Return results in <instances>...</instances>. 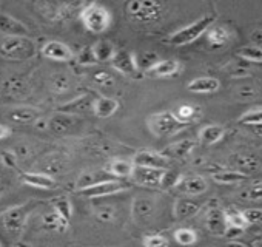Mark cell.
I'll use <instances>...</instances> for the list:
<instances>
[{
	"label": "cell",
	"instance_id": "obj_15",
	"mask_svg": "<svg viewBox=\"0 0 262 247\" xmlns=\"http://www.w3.org/2000/svg\"><path fill=\"white\" fill-rule=\"evenodd\" d=\"M42 54L47 59L51 60H59V62H67L73 59V51L68 45L59 42V40H50L42 47Z\"/></svg>",
	"mask_w": 262,
	"mask_h": 247
},
{
	"label": "cell",
	"instance_id": "obj_21",
	"mask_svg": "<svg viewBox=\"0 0 262 247\" xmlns=\"http://www.w3.org/2000/svg\"><path fill=\"white\" fill-rule=\"evenodd\" d=\"M193 149H194L193 139H182V141H178V142L168 146L162 155L167 156L168 159H182V158L188 156Z\"/></svg>",
	"mask_w": 262,
	"mask_h": 247
},
{
	"label": "cell",
	"instance_id": "obj_57",
	"mask_svg": "<svg viewBox=\"0 0 262 247\" xmlns=\"http://www.w3.org/2000/svg\"><path fill=\"white\" fill-rule=\"evenodd\" d=\"M253 132H254L256 135H260V136H262V126H257V127H253Z\"/></svg>",
	"mask_w": 262,
	"mask_h": 247
},
{
	"label": "cell",
	"instance_id": "obj_55",
	"mask_svg": "<svg viewBox=\"0 0 262 247\" xmlns=\"http://www.w3.org/2000/svg\"><path fill=\"white\" fill-rule=\"evenodd\" d=\"M34 126L37 127V129H40V130H47L48 129V120H45V119H39Z\"/></svg>",
	"mask_w": 262,
	"mask_h": 247
},
{
	"label": "cell",
	"instance_id": "obj_58",
	"mask_svg": "<svg viewBox=\"0 0 262 247\" xmlns=\"http://www.w3.org/2000/svg\"><path fill=\"white\" fill-rule=\"evenodd\" d=\"M0 164H2V161H0Z\"/></svg>",
	"mask_w": 262,
	"mask_h": 247
},
{
	"label": "cell",
	"instance_id": "obj_5",
	"mask_svg": "<svg viewBox=\"0 0 262 247\" xmlns=\"http://www.w3.org/2000/svg\"><path fill=\"white\" fill-rule=\"evenodd\" d=\"M148 127L150 132L156 136H168L181 130L184 127V123H181L174 117L173 111H161L148 117Z\"/></svg>",
	"mask_w": 262,
	"mask_h": 247
},
{
	"label": "cell",
	"instance_id": "obj_50",
	"mask_svg": "<svg viewBox=\"0 0 262 247\" xmlns=\"http://www.w3.org/2000/svg\"><path fill=\"white\" fill-rule=\"evenodd\" d=\"M181 179H182V176H181V175L165 170V175H164V179H162V187H164V189L178 187V184H179V181H181Z\"/></svg>",
	"mask_w": 262,
	"mask_h": 247
},
{
	"label": "cell",
	"instance_id": "obj_35",
	"mask_svg": "<svg viewBox=\"0 0 262 247\" xmlns=\"http://www.w3.org/2000/svg\"><path fill=\"white\" fill-rule=\"evenodd\" d=\"M111 178L106 176V173H94V172H85L80 175V178L77 179V189L79 190H83V189H88L94 184H99V182H103V181H108Z\"/></svg>",
	"mask_w": 262,
	"mask_h": 247
},
{
	"label": "cell",
	"instance_id": "obj_13",
	"mask_svg": "<svg viewBox=\"0 0 262 247\" xmlns=\"http://www.w3.org/2000/svg\"><path fill=\"white\" fill-rule=\"evenodd\" d=\"M7 117L13 123H36L40 119V111L34 107L28 105H20V107H13L7 111Z\"/></svg>",
	"mask_w": 262,
	"mask_h": 247
},
{
	"label": "cell",
	"instance_id": "obj_54",
	"mask_svg": "<svg viewBox=\"0 0 262 247\" xmlns=\"http://www.w3.org/2000/svg\"><path fill=\"white\" fill-rule=\"evenodd\" d=\"M10 135H11V129L8 126H4V123H0V141L7 139Z\"/></svg>",
	"mask_w": 262,
	"mask_h": 247
},
{
	"label": "cell",
	"instance_id": "obj_27",
	"mask_svg": "<svg viewBox=\"0 0 262 247\" xmlns=\"http://www.w3.org/2000/svg\"><path fill=\"white\" fill-rule=\"evenodd\" d=\"M65 169V158L62 155H51L47 156L42 162H40V173H45L48 176H54L62 173Z\"/></svg>",
	"mask_w": 262,
	"mask_h": 247
},
{
	"label": "cell",
	"instance_id": "obj_14",
	"mask_svg": "<svg viewBox=\"0 0 262 247\" xmlns=\"http://www.w3.org/2000/svg\"><path fill=\"white\" fill-rule=\"evenodd\" d=\"M133 162H135L136 167H148V169H162V170H167L170 161L162 153L144 150V152H139V153L135 155Z\"/></svg>",
	"mask_w": 262,
	"mask_h": 247
},
{
	"label": "cell",
	"instance_id": "obj_7",
	"mask_svg": "<svg viewBox=\"0 0 262 247\" xmlns=\"http://www.w3.org/2000/svg\"><path fill=\"white\" fill-rule=\"evenodd\" d=\"M128 189V186H125L123 182L117 181V179H108L99 184H94L88 189L79 190V193L85 198H103V196H110L114 193H119L122 190Z\"/></svg>",
	"mask_w": 262,
	"mask_h": 247
},
{
	"label": "cell",
	"instance_id": "obj_33",
	"mask_svg": "<svg viewBox=\"0 0 262 247\" xmlns=\"http://www.w3.org/2000/svg\"><path fill=\"white\" fill-rule=\"evenodd\" d=\"M94 56L97 59V62H111V59L116 54L114 45L110 40H99L94 47H93Z\"/></svg>",
	"mask_w": 262,
	"mask_h": 247
},
{
	"label": "cell",
	"instance_id": "obj_22",
	"mask_svg": "<svg viewBox=\"0 0 262 247\" xmlns=\"http://www.w3.org/2000/svg\"><path fill=\"white\" fill-rule=\"evenodd\" d=\"M201 205L191 198H179L174 204V215L178 219H187L199 213Z\"/></svg>",
	"mask_w": 262,
	"mask_h": 247
},
{
	"label": "cell",
	"instance_id": "obj_32",
	"mask_svg": "<svg viewBox=\"0 0 262 247\" xmlns=\"http://www.w3.org/2000/svg\"><path fill=\"white\" fill-rule=\"evenodd\" d=\"M93 107H94V100L90 96H82V97H77V99L68 102L60 110H62V113L74 114V113H79V111H86V110H90Z\"/></svg>",
	"mask_w": 262,
	"mask_h": 247
},
{
	"label": "cell",
	"instance_id": "obj_2",
	"mask_svg": "<svg viewBox=\"0 0 262 247\" xmlns=\"http://www.w3.org/2000/svg\"><path fill=\"white\" fill-rule=\"evenodd\" d=\"M80 20L88 31L100 34L110 27L111 14L105 7L99 4H88L85 5V8L80 10Z\"/></svg>",
	"mask_w": 262,
	"mask_h": 247
},
{
	"label": "cell",
	"instance_id": "obj_1",
	"mask_svg": "<svg viewBox=\"0 0 262 247\" xmlns=\"http://www.w3.org/2000/svg\"><path fill=\"white\" fill-rule=\"evenodd\" d=\"M36 44L30 37H4L0 40V56L10 60H30L36 56Z\"/></svg>",
	"mask_w": 262,
	"mask_h": 247
},
{
	"label": "cell",
	"instance_id": "obj_44",
	"mask_svg": "<svg viewBox=\"0 0 262 247\" xmlns=\"http://www.w3.org/2000/svg\"><path fill=\"white\" fill-rule=\"evenodd\" d=\"M93 80H94L97 85H100V87H106V88H110V87H113V85H114V79H113V76H111L108 71H105V70H99V71H96V73L93 74Z\"/></svg>",
	"mask_w": 262,
	"mask_h": 247
},
{
	"label": "cell",
	"instance_id": "obj_34",
	"mask_svg": "<svg viewBox=\"0 0 262 247\" xmlns=\"http://www.w3.org/2000/svg\"><path fill=\"white\" fill-rule=\"evenodd\" d=\"M224 213H225V219H227L228 227L237 229V230H244L248 225L244 212H239V210H236L233 207H228V209L224 210Z\"/></svg>",
	"mask_w": 262,
	"mask_h": 247
},
{
	"label": "cell",
	"instance_id": "obj_18",
	"mask_svg": "<svg viewBox=\"0 0 262 247\" xmlns=\"http://www.w3.org/2000/svg\"><path fill=\"white\" fill-rule=\"evenodd\" d=\"M230 164L234 167V170H237L247 176L259 169V161L254 156L245 155V153H236V155L230 156Z\"/></svg>",
	"mask_w": 262,
	"mask_h": 247
},
{
	"label": "cell",
	"instance_id": "obj_52",
	"mask_svg": "<svg viewBox=\"0 0 262 247\" xmlns=\"http://www.w3.org/2000/svg\"><path fill=\"white\" fill-rule=\"evenodd\" d=\"M245 219L248 224H262V210L260 209H248L244 210Z\"/></svg>",
	"mask_w": 262,
	"mask_h": 247
},
{
	"label": "cell",
	"instance_id": "obj_17",
	"mask_svg": "<svg viewBox=\"0 0 262 247\" xmlns=\"http://www.w3.org/2000/svg\"><path fill=\"white\" fill-rule=\"evenodd\" d=\"M207 229L216 235V236H222L227 233L228 224L225 219V213L221 209H210L208 215H207Z\"/></svg>",
	"mask_w": 262,
	"mask_h": 247
},
{
	"label": "cell",
	"instance_id": "obj_16",
	"mask_svg": "<svg viewBox=\"0 0 262 247\" xmlns=\"http://www.w3.org/2000/svg\"><path fill=\"white\" fill-rule=\"evenodd\" d=\"M2 93L7 97L24 99L30 94V85L27 84L25 79L17 77V76H11L2 84Z\"/></svg>",
	"mask_w": 262,
	"mask_h": 247
},
{
	"label": "cell",
	"instance_id": "obj_8",
	"mask_svg": "<svg viewBox=\"0 0 262 247\" xmlns=\"http://www.w3.org/2000/svg\"><path fill=\"white\" fill-rule=\"evenodd\" d=\"M131 212H133V218L138 224H147L156 213V202L150 196H139L133 201Z\"/></svg>",
	"mask_w": 262,
	"mask_h": 247
},
{
	"label": "cell",
	"instance_id": "obj_45",
	"mask_svg": "<svg viewBox=\"0 0 262 247\" xmlns=\"http://www.w3.org/2000/svg\"><path fill=\"white\" fill-rule=\"evenodd\" d=\"M144 247H168V241L162 235H147L142 239Z\"/></svg>",
	"mask_w": 262,
	"mask_h": 247
},
{
	"label": "cell",
	"instance_id": "obj_51",
	"mask_svg": "<svg viewBox=\"0 0 262 247\" xmlns=\"http://www.w3.org/2000/svg\"><path fill=\"white\" fill-rule=\"evenodd\" d=\"M0 161H2V164L7 166L8 169H16L19 164V158L16 156L14 152H2L0 153Z\"/></svg>",
	"mask_w": 262,
	"mask_h": 247
},
{
	"label": "cell",
	"instance_id": "obj_9",
	"mask_svg": "<svg viewBox=\"0 0 262 247\" xmlns=\"http://www.w3.org/2000/svg\"><path fill=\"white\" fill-rule=\"evenodd\" d=\"M111 65L114 70H117L122 74L126 76H136L139 73L138 62H136V54H133L128 50H120L116 51L114 57L111 59Z\"/></svg>",
	"mask_w": 262,
	"mask_h": 247
},
{
	"label": "cell",
	"instance_id": "obj_39",
	"mask_svg": "<svg viewBox=\"0 0 262 247\" xmlns=\"http://www.w3.org/2000/svg\"><path fill=\"white\" fill-rule=\"evenodd\" d=\"M51 204H53V210H56L60 216H63L65 219L70 221V218L73 215V205L67 196H57L53 199Z\"/></svg>",
	"mask_w": 262,
	"mask_h": 247
},
{
	"label": "cell",
	"instance_id": "obj_46",
	"mask_svg": "<svg viewBox=\"0 0 262 247\" xmlns=\"http://www.w3.org/2000/svg\"><path fill=\"white\" fill-rule=\"evenodd\" d=\"M227 71L231 77H245L250 74V68L247 67V64H237V62L230 64L227 67Z\"/></svg>",
	"mask_w": 262,
	"mask_h": 247
},
{
	"label": "cell",
	"instance_id": "obj_42",
	"mask_svg": "<svg viewBox=\"0 0 262 247\" xmlns=\"http://www.w3.org/2000/svg\"><path fill=\"white\" fill-rule=\"evenodd\" d=\"M174 239L178 241V244L181 245H191L196 242L198 236L196 233L191 230V229H187V227H182V229H178L174 232Z\"/></svg>",
	"mask_w": 262,
	"mask_h": 247
},
{
	"label": "cell",
	"instance_id": "obj_10",
	"mask_svg": "<svg viewBox=\"0 0 262 247\" xmlns=\"http://www.w3.org/2000/svg\"><path fill=\"white\" fill-rule=\"evenodd\" d=\"M165 170L162 169H148V167H135L133 181L145 187H162Z\"/></svg>",
	"mask_w": 262,
	"mask_h": 247
},
{
	"label": "cell",
	"instance_id": "obj_37",
	"mask_svg": "<svg viewBox=\"0 0 262 247\" xmlns=\"http://www.w3.org/2000/svg\"><path fill=\"white\" fill-rule=\"evenodd\" d=\"M50 87L56 94H63V93H67L70 90L71 82H70V77L65 73H56L50 80Z\"/></svg>",
	"mask_w": 262,
	"mask_h": 247
},
{
	"label": "cell",
	"instance_id": "obj_12",
	"mask_svg": "<svg viewBox=\"0 0 262 247\" xmlns=\"http://www.w3.org/2000/svg\"><path fill=\"white\" fill-rule=\"evenodd\" d=\"M0 33L7 37H28L30 30L24 22L17 20L16 17L0 13Z\"/></svg>",
	"mask_w": 262,
	"mask_h": 247
},
{
	"label": "cell",
	"instance_id": "obj_11",
	"mask_svg": "<svg viewBox=\"0 0 262 247\" xmlns=\"http://www.w3.org/2000/svg\"><path fill=\"white\" fill-rule=\"evenodd\" d=\"M77 122L79 119L74 114L60 111L48 119V130L54 135H67L77 126Z\"/></svg>",
	"mask_w": 262,
	"mask_h": 247
},
{
	"label": "cell",
	"instance_id": "obj_40",
	"mask_svg": "<svg viewBox=\"0 0 262 247\" xmlns=\"http://www.w3.org/2000/svg\"><path fill=\"white\" fill-rule=\"evenodd\" d=\"M239 123H242V126H250V127L262 126V108H254V110L244 113L239 117Z\"/></svg>",
	"mask_w": 262,
	"mask_h": 247
},
{
	"label": "cell",
	"instance_id": "obj_30",
	"mask_svg": "<svg viewBox=\"0 0 262 247\" xmlns=\"http://www.w3.org/2000/svg\"><path fill=\"white\" fill-rule=\"evenodd\" d=\"M135 162L125 161V159H114L108 166V173L117 176V178H131L135 172Z\"/></svg>",
	"mask_w": 262,
	"mask_h": 247
},
{
	"label": "cell",
	"instance_id": "obj_24",
	"mask_svg": "<svg viewBox=\"0 0 262 247\" xmlns=\"http://www.w3.org/2000/svg\"><path fill=\"white\" fill-rule=\"evenodd\" d=\"M178 71H179V62L174 59H165L158 62L151 70L147 71V74L151 77H168L176 74Z\"/></svg>",
	"mask_w": 262,
	"mask_h": 247
},
{
	"label": "cell",
	"instance_id": "obj_6",
	"mask_svg": "<svg viewBox=\"0 0 262 247\" xmlns=\"http://www.w3.org/2000/svg\"><path fill=\"white\" fill-rule=\"evenodd\" d=\"M28 215H30V210H28L27 204L10 207V209L5 210V213L2 215L4 229H5L8 233H11V235H20V233L24 232L25 225H27Z\"/></svg>",
	"mask_w": 262,
	"mask_h": 247
},
{
	"label": "cell",
	"instance_id": "obj_25",
	"mask_svg": "<svg viewBox=\"0 0 262 247\" xmlns=\"http://www.w3.org/2000/svg\"><path fill=\"white\" fill-rule=\"evenodd\" d=\"M119 108V102L113 97H97L94 99V107H93V111L96 113V116L99 117H110L113 116Z\"/></svg>",
	"mask_w": 262,
	"mask_h": 247
},
{
	"label": "cell",
	"instance_id": "obj_23",
	"mask_svg": "<svg viewBox=\"0 0 262 247\" xmlns=\"http://www.w3.org/2000/svg\"><path fill=\"white\" fill-rule=\"evenodd\" d=\"M230 37H231V33H230L228 27H225V25H213L207 31V39H208L210 45L214 47V48L227 45Z\"/></svg>",
	"mask_w": 262,
	"mask_h": 247
},
{
	"label": "cell",
	"instance_id": "obj_19",
	"mask_svg": "<svg viewBox=\"0 0 262 247\" xmlns=\"http://www.w3.org/2000/svg\"><path fill=\"white\" fill-rule=\"evenodd\" d=\"M20 179L25 186L36 187V189H54L56 181L53 176H48L45 173H28V172H20Z\"/></svg>",
	"mask_w": 262,
	"mask_h": 247
},
{
	"label": "cell",
	"instance_id": "obj_28",
	"mask_svg": "<svg viewBox=\"0 0 262 247\" xmlns=\"http://www.w3.org/2000/svg\"><path fill=\"white\" fill-rule=\"evenodd\" d=\"M219 80L216 77H198L188 84V91L191 93H214L219 88Z\"/></svg>",
	"mask_w": 262,
	"mask_h": 247
},
{
	"label": "cell",
	"instance_id": "obj_29",
	"mask_svg": "<svg viewBox=\"0 0 262 247\" xmlns=\"http://www.w3.org/2000/svg\"><path fill=\"white\" fill-rule=\"evenodd\" d=\"M211 179L217 184L231 186V184L244 182L247 179V175H244L237 170H217V172H213Z\"/></svg>",
	"mask_w": 262,
	"mask_h": 247
},
{
	"label": "cell",
	"instance_id": "obj_49",
	"mask_svg": "<svg viewBox=\"0 0 262 247\" xmlns=\"http://www.w3.org/2000/svg\"><path fill=\"white\" fill-rule=\"evenodd\" d=\"M257 94L256 88L253 85H241L237 90H236V97L239 100H250L253 99L254 96Z\"/></svg>",
	"mask_w": 262,
	"mask_h": 247
},
{
	"label": "cell",
	"instance_id": "obj_4",
	"mask_svg": "<svg viewBox=\"0 0 262 247\" xmlns=\"http://www.w3.org/2000/svg\"><path fill=\"white\" fill-rule=\"evenodd\" d=\"M214 19H216L214 16H204V17L198 19L196 22L187 25L185 28H181L170 37V44L181 47V45L194 42L198 37H201L204 33H207L214 25Z\"/></svg>",
	"mask_w": 262,
	"mask_h": 247
},
{
	"label": "cell",
	"instance_id": "obj_31",
	"mask_svg": "<svg viewBox=\"0 0 262 247\" xmlns=\"http://www.w3.org/2000/svg\"><path fill=\"white\" fill-rule=\"evenodd\" d=\"M42 222H43V227L48 229V230H56V232H65L70 225V221L65 219L63 216H60L56 210L43 215L42 218Z\"/></svg>",
	"mask_w": 262,
	"mask_h": 247
},
{
	"label": "cell",
	"instance_id": "obj_20",
	"mask_svg": "<svg viewBox=\"0 0 262 247\" xmlns=\"http://www.w3.org/2000/svg\"><path fill=\"white\" fill-rule=\"evenodd\" d=\"M178 189L185 195H201L207 190V182L202 176H182V179L178 184Z\"/></svg>",
	"mask_w": 262,
	"mask_h": 247
},
{
	"label": "cell",
	"instance_id": "obj_38",
	"mask_svg": "<svg viewBox=\"0 0 262 247\" xmlns=\"http://www.w3.org/2000/svg\"><path fill=\"white\" fill-rule=\"evenodd\" d=\"M239 57L245 62H253V64H262V47L251 45V47H244L239 50Z\"/></svg>",
	"mask_w": 262,
	"mask_h": 247
},
{
	"label": "cell",
	"instance_id": "obj_56",
	"mask_svg": "<svg viewBox=\"0 0 262 247\" xmlns=\"http://www.w3.org/2000/svg\"><path fill=\"white\" fill-rule=\"evenodd\" d=\"M5 190H7V186H5V184H4L2 181H0V198H2V196H4Z\"/></svg>",
	"mask_w": 262,
	"mask_h": 247
},
{
	"label": "cell",
	"instance_id": "obj_26",
	"mask_svg": "<svg viewBox=\"0 0 262 247\" xmlns=\"http://www.w3.org/2000/svg\"><path fill=\"white\" fill-rule=\"evenodd\" d=\"M225 135V129L222 126H217V123H211V126H205L201 129L199 132V139L202 144L211 146L219 142Z\"/></svg>",
	"mask_w": 262,
	"mask_h": 247
},
{
	"label": "cell",
	"instance_id": "obj_3",
	"mask_svg": "<svg viewBox=\"0 0 262 247\" xmlns=\"http://www.w3.org/2000/svg\"><path fill=\"white\" fill-rule=\"evenodd\" d=\"M126 13L135 22L153 24L162 16V5L156 0H131L126 5Z\"/></svg>",
	"mask_w": 262,
	"mask_h": 247
},
{
	"label": "cell",
	"instance_id": "obj_36",
	"mask_svg": "<svg viewBox=\"0 0 262 247\" xmlns=\"http://www.w3.org/2000/svg\"><path fill=\"white\" fill-rule=\"evenodd\" d=\"M136 62H138V68L139 71H148L151 70L158 62H161L158 53L155 51H144V53H139L136 54Z\"/></svg>",
	"mask_w": 262,
	"mask_h": 247
},
{
	"label": "cell",
	"instance_id": "obj_53",
	"mask_svg": "<svg viewBox=\"0 0 262 247\" xmlns=\"http://www.w3.org/2000/svg\"><path fill=\"white\" fill-rule=\"evenodd\" d=\"M14 153H16V156H17V158H20V159H27V158H28V155L31 153V150H30V147H28V146L22 144V146H17V147H16Z\"/></svg>",
	"mask_w": 262,
	"mask_h": 247
},
{
	"label": "cell",
	"instance_id": "obj_47",
	"mask_svg": "<svg viewBox=\"0 0 262 247\" xmlns=\"http://www.w3.org/2000/svg\"><path fill=\"white\" fill-rule=\"evenodd\" d=\"M77 62L82 64V65H93L97 62L96 56H94V51H93V47H85L79 56H77Z\"/></svg>",
	"mask_w": 262,
	"mask_h": 247
},
{
	"label": "cell",
	"instance_id": "obj_43",
	"mask_svg": "<svg viewBox=\"0 0 262 247\" xmlns=\"http://www.w3.org/2000/svg\"><path fill=\"white\" fill-rule=\"evenodd\" d=\"M241 198L247 201H259L262 199V182H254L245 187L241 192Z\"/></svg>",
	"mask_w": 262,
	"mask_h": 247
},
{
	"label": "cell",
	"instance_id": "obj_41",
	"mask_svg": "<svg viewBox=\"0 0 262 247\" xmlns=\"http://www.w3.org/2000/svg\"><path fill=\"white\" fill-rule=\"evenodd\" d=\"M196 113H198V110L193 107V105H181V107H178L174 111H173V114H174V117L181 122V123H185L187 122H190L194 116H196Z\"/></svg>",
	"mask_w": 262,
	"mask_h": 247
},
{
	"label": "cell",
	"instance_id": "obj_48",
	"mask_svg": "<svg viewBox=\"0 0 262 247\" xmlns=\"http://www.w3.org/2000/svg\"><path fill=\"white\" fill-rule=\"evenodd\" d=\"M96 216H97L102 222H111V221H114V218H116V210H114V207H111V205H103V207H99V209L96 210Z\"/></svg>",
	"mask_w": 262,
	"mask_h": 247
}]
</instances>
